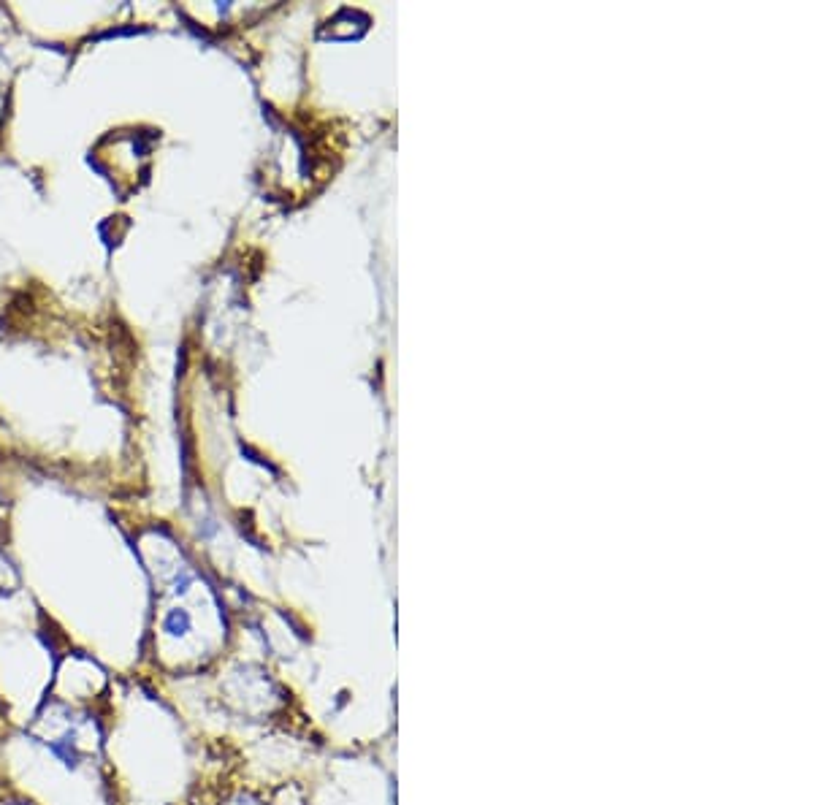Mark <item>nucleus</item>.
Listing matches in <instances>:
<instances>
[{"label":"nucleus","instance_id":"f257e3e1","mask_svg":"<svg viewBox=\"0 0 813 805\" xmlns=\"http://www.w3.org/2000/svg\"><path fill=\"white\" fill-rule=\"evenodd\" d=\"M44 743H47V749L66 768H79L85 762L87 754H90V746H87V724L76 719V716H66V721L49 732Z\"/></svg>","mask_w":813,"mask_h":805},{"label":"nucleus","instance_id":"f03ea898","mask_svg":"<svg viewBox=\"0 0 813 805\" xmlns=\"http://www.w3.org/2000/svg\"><path fill=\"white\" fill-rule=\"evenodd\" d=\"M158 632L166 643L182 646V643L193 640V635H196V618H193L190 610L182 608V605H171V608L163 610V616H160Z\"/></svg>","mask_w":813,"mask_h":805}]
</instances>
